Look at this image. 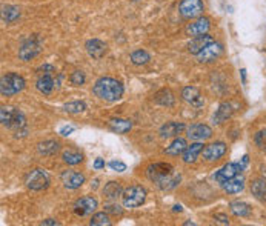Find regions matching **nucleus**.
I'll return each instance as SVG.
<instances>
[{
  "mask_svg": "<svg viewBox=\"0 0 266 226\" xmlns=\"http://www.w3.org/2000/svg\"><path fill=\"white\" fill-rule=\"evenodd\" d=\"M214 218H215L218 223H221V224H229L228 217H226V215H223V214H215V215H214Z\"/></svg>",
  "mask_w": 266,
  "mask_h": 226,
  "instance_id": "a19ab883",
  "label": "nucleus"
},
{
  "mask_svg": "<svg viewBox=\"0 0 266 226\" xmlns=\"http://www.w3.org/2000/svg\"><path fill=\"white\" fill-rule=\"evenodd\" d=\"M73 131H74V128H73V126H63V128L60 129V134L66 137V135H70Z\"/></svg>",
  "mask_w": 266,
  "mask_h": 226,
  "instance_id": "37998d69",
  "label": "nucleus"
},
{
  "mask_svg": "<svg viewBox=\"0 0 266 226\" xmlns=\"http://www.w3.org/2000/svg\"><path fill=\"white\" fill-rule=\"evenodd\" d=\"M246 163H248V155H245V157H243V160H241V163H240V165H241V168H245V166H246Z\"/></svg>",
  "mask_w": 266,
  "mask_h": 226,
  "instance_id": "a18cd8bd",
  "label": "nucleus"
},
{
  "mask_svg": "<svg viewBox=\"0 0 266 226\" xmlns=\"http://www.w3.org/2000/svg\"><path fill=\"white\" fill-rule=\"evenodd\" d=\"M91 226H109L111 224V218L106 212H96L93 217H91V221H90Z\"/></svg>",
  "mask_w": 266,
  "mask_h": 226,
  "instance_id": "473e14b6",
  "label": "nucleus"
},
{
  "mask_svg": "<svg viewBox=\"0 0 266 226\" xmlns=\"http://www.w3.org/2000/svg\"><path fill=\"white\" fill-rule=\"evenodd\" d=\"M25 88V79L16 73H7L0 79V94L4 97H11Z\"/></svg>",
  "mask_w": 266,
  "mask_h": 226,
  "instance_id": "7ed1b4c3",
  "label": "nucleus"
},
{
  "mask_svg": "<svg viewBox=\"0 0 266 226\" xmlns=\"http://www.w3.org/2000/svg\"><path fill=\"white\" fill-rule=\"evenodd\" d=\"M174 211H182V206H180V205H175V206H174Z\"/></svg>",
  "mask_w": 266,
  "mask_h": 226,
  "instance_id": "49530a36",
  "label": "nucleus"
},
{
  "mask_svg": "<svg viewBox=\"0 0 266 226\" xmlns=\"http://www.w3.org/2000/svg\"><path fill=\"white\" fill-rule=\"evenodd\" d=\"M209 28H211V20L206 19V17H200V19H197L195 22H192L186 27V34L192 36V37L203 36L209 31Z\"/></svg>",
  "mask_w": 266,
  "mask_h": 226,
  "instance_id": "dca6fc26",
  "label": "nucleus"
},
{
  "mask_svg": "<svg viewBox=\"0 0 266 226\" xmlns=\"http://www.w3.org/2000/svg\"><path fill=\"white\" fill-rule=\"evenodd\" d=\"M0 122H2L4 126L16 131V134L27 129V119L24 112L13 106H2V109H0Z\"/></svg>",
  "mask_w": 266,
  "mask_h": 226,
  "instance_id": "f03ea898",
  "label": "nucleus"
},
{
  "mask_svg": "<svg viewBox=\"0 0 266 226\" xmlns=\"http://www.w3.org/2000/svg\"><path fill=\"white\" fill-rule=\"evenodd\" d=\"M214 39L208 34H203V36H197L194 37L189 43H188V51L194 56H197L200 51H203V48H206L209 43H212Z\"/></svg>",
  "mask_w": 266,
  "mask_h": 226,
  "instance_id": "a211bd4d",
  "label": "nucleus"
},
{
  "mask_svg": "<svg viewBox=\"0 0 266 226\" xmlns=\"http://www.w3.org/2000/svg\"><path fill=\"white\" fill-rule=\"evenodd\" d=\"M97 206H99V203H97V200H96L94 197H91V195H85V197L79 198V200L74 203L73 209H74V212H76L77 215L85 217V215L93 214V212L97 209Z\"/></svg>",
  "mask_w": 266,
  "mask_h": 226,
  "instance_id": "6e6552de",
  "label": "nucleus"
},
{
  "mask_svg": "<svg viewBox=\"0 0 266 226\" xmlns=\"http://www.w3.org/2000/svg\"><path fill=\"white\" fill-rule=\"evenodd\" d=\"M148 177L154 182V183H162L163 180H166L168 177H171L174 174V168L172 165L169 163H154V165H149L148 166Z\"/></svg>",
  "mask_w": 266,
  "mask_h": 226,
  "instance_id": "423d86ee",
  "label": "nucleus"
},
{
  "mask_svg": "<svg viewBox=\"0 0 266 226\" xmlns=\"http://www.w3.org/2000/svg\"><path fill=\"white\" fill-rule=\"evenodd\" d=\"M186 137L191 139V140H195V142H205V140H208V139L212 137V129L208 125L195 123V125H191L188 128Z\"/></svg>",
  "mask_w": 266,
  "mask_h": 226,
  "instance_id": "f8f14e48",
  "label": "nucleus"
},
{
  "mask_svg": "<svg viewBox=\"0 0 266 226\" xmlns=\"http://www.w3.org/2000/svg\"><path fill=\"white\" fill-rule=\"evenodd\" d=\"M154 102L162 105V106H172L175 103V97L169 89H160L156 96H154Z\"/></svg>",
  "mask_w": 266,
  "mask_h": 226,
  "instance_id": "bb28decb",
  "label": "nucleus"
},
{
  "mask_svg": "<svg viewBox=\"0 0 266 226\" xmlns=\"http://www.w3.org/2000/svg\"><path fill=\"white\" fill-rule=\"evenodd\" d=\"M105 209H106V212H111V214H114V215H120V214L123 212V209H122L119 205H106Z\"/></svg>",
  "mask_w": 266,
  "mask_h": 226,
  "instance_id": "58836bf2",
  "label": "nucleus"
},
{
  "mask_svg": "<svg viewBox=\"0 0 266 226\" xmlns=\"http://www.w3.org/2000/svg\"><path fill=\"white\" fill-rule=\"evenodd\" d=\"M223 53V47L217 42H212L209 43L206 48H203V51H200L197 54V60L200 63H209V62H214L215 59H218Z\"/></svg>",
  "mask_w": 266,
  "mask_h": 226,
  "instance_id": "9d476101",
  "label": "nucleus"
},
{
  "mask_svg": "<svg viewBox=\"0 0 266 226\" xmlns=\"http://www.w3.org/2000/svg\"><path fill=\"white\" fill-rule=\"evenodd\" d=\"M185 125L183 123H179V122H168L165 123L162 128H160V135L163 139H168V137H177L179 134H182L185 131Z\"/></svg>",
  "mask_w": 266,
  "mask_h": 226,
  "instance_id": "6ab92c4d",
  "label": "nucleus"
},
{
  "mask_svg": "<svg viewBox=\"0 0 266 226\" xmlns=\"http://www.w3.org/2000/svg\"><path fill=\"white\" fill-rule=\"evenodd\" d=\"M103 194L108 197V198H117L119 195L123 194V189H122V185L119 182H109L105 185L103 188Z\"/></svg>",
  "mask_w": 266,
  "mask_h": 226,
  "instance_id": "2f4dec72",
  "label": "nucleus"
},
{
  "mask_svg": "<svg viewBox=\"0 0 266 226\" xmlns=\"http://www.w3.org/2000/svg\"><path fill=\"white\" fill-rule=\"evenodd\" d=\"M229 209L237 217H248L251 215V206L245 201H232L229 205Z\"/></svg>",
  "mask_w": 266,
  "mask_h": 226,
  "instance_id": "7c9ffc66",
  "label": "nucleus"
},
{
  "mask_svg": "<svg viewBox=\"0 0 266 226\" xmlns=\"http://www.w3.org/2000/svg\"><path fill=\"white\" fill-rule=\"evenodd\" d=\"M234 109H232V103H221L218 106V109L214 114V123H223L226 122L231 116H232Z\"/></svg>",
  "mask_w": 266,
  "mask_h": 226,
  "instance_id": "b1692460",
  "label": "nucleus"
},
{
  "mask_svg": "<svg viewBox=\"0 0 266 226\" xmlns=\"http://www.w3.org/2000/svg\"><path fill=\"white\" fill-rule=\"evenodd\" d=\"M54 85H56V82L53 80L51 74H42L36 83L37 89L43 94H51V91L54 89Z\"/></svg>",
  "mask_w": 266,
  "mask_h": 226,
  "instance_id": "5701e85b",
  "label": "nucleus"
},
{
  "mask_svg": "<svg viewBox=\"0 0 266 226\" xmlns=\"http://www.w3.org/2000/svg\"><path fill=\"white\" fill-rule=\"evenodd\" d=\"M241 171H243V168H241L240 163L231 162V163H226L225 166H221V168L214 174V178H215L218 183H223V182H226V180H229V178H232V177H235V175H240Z\"/></svg>",
  "mask_w": 266,
  "mask_h": 226,
  "instance_id": "9b49d317",
  "label": "nucleus"
},
{
  "mask_svg": "<svg viewBox=\"0 0 266 226\" xmlns=\"http://www.w3.org/2000/svg\"><path fill=\"white\" fill-rule=\"evenodd\" d=\"M149 59H151L149 54L143 50H137L131 54V62L134 65H146L149 62Z\"/></svg>",
  "mask_w": 266,
  "mask_h": 226,
  "instance_id": "72a5a7b5",
  "label": "nucleus"
},
{
  "mask_svg": "<svg viewBox=\"0 0 266 226\" xmlns=\"http://www.w3.org/2000/svg\"><path fill=\"white\" fill-rule=\"evenodd\" d=\"M60 178H62V183L66 189H77L85 183V175L77 172V171H71V169L63 171Z\"/></svg>",
  "mask_w": 266,
  "mask_h": 226,
  "instance_id": "ddd939ff",
  "label": "nucleus"
},
{
  "mask_svg": "<svg viewBox=\"0 0 266 226\" xmlns=\"http://www.w3.org/2000/svg\"><path fill=\"white\" fill-rule=\"evenodd\" d=\"M182 99L194 108H202L205 105V100L195 86H185L182 89Z\"/></svg>",
  "mask_w": 266,
  "mask_h": 226,
  "instance_id": "2eb2a0df",
  "label": "nucleus"
},
{
  "mask_svg": "<svg viewBox=\"0 0 266 226\" xmlns=\"http://www.w3.org/2000/svg\"><path fill=\"white\" fill-rule=\"evenodd\" d=\"M203 2L202 0H182L179 4V13L183 19H197L203 13Z\"/></svg>",
  "mask_w": 266,
  "mask_h": 226,
  "instance_id": "39448f33",
  "label": "nucleus"
},
{
  "mask_svg": "<svg viewBox=\"0 0 266 226\" xmlns=\"http://www.w3.org/2000/svg\"><path fill=\"white\" fill-rule=\"evenodd\" d=\"M20 17V10L14 5H4L2 7V20L5 24H14Z\"/></svg>",
  "mask_w": 266,
  "mask_h": 226,
  "instance_id": "4be33fe9",
  "label": "nucleus"
},
{
  "mask_svg": "<svg viewBox=\"0 0 266 226\" xmlns=\"http://www.w3.org/2000/svg\"><path fill=\"white\" fill-rule=\"evenodd\" d=\"M146 200V189L140 185H132L126 188L122 194V203L125 208H139Z\"/></svg>",
  "mask_w": 266,
  "mask_h": 226,
  "instance_id": "20e7f679",
  "label": "nucleus"
},
{
  "mask_svg": "<svg viewBox=\"0 0 266 226\" xmlns=\"http://www.w3.org/2000/svg\"><path fill=\"white\" fill-rule=\"evenodd\" d=\"M108 125L117 134H125V132H128L132 128V123L129 120H125V119H111L108 122Z\"/></svg>",
  "mask_w": 266,
  "mask_h": 226,
  "instance_id": "cd10ccee",
  "label": "nucleus"
},
{
  "mask_svg": "<svg viewBox=\"0 0 266 226\" xmlns=\"http://www.w3.org/2000/svg\"><path fill=\"white\" fill-rule=\"evenodd\" d=\"M254 142H255V145H257L260 149H264V151H266V129L258 131V132L254 135Z\"/></svg>",
  "mask_w": 266,
  "mask_h": 226,
  "instance_id": "c9c22d12",
  "label": "nucleus"
},
{
  "mask_svg": "<svg viewBox=\"0 0 266 226\" xmlns=\"http://www.w3.org/2000/svg\"><path fill=\"white\" fill-rule=\"evenodd\" d=\"M109 168H111L113 171H117V172L126 171V165H125L123 162H120V160H113V162H109Z\"/></svg>",
  "mask_w": 266,
  "mask_h": 226,
  "instance_id": "4c0bfd02",
  "label": "nucleus"
},
{
  "mask_svg": "<svg viewBox=\"0 0 266 226\" xmlns=\"http://www.w3.org/2000/svg\"><path fill=\"white\" fill-rule=\"evenodd\" d=\"M39 53H40V42L37 37H31L22 43V47L19 50V57L24 62H28V60L34 59Z\"/></svg>",
  "mask_w": 266,
  "mask_h": 226,
  "instance_id": "1a4fd4ad",
  "label": "nucleus"
},
{
  "mask_svg": "<svg viewBox=\"0 0 266 226\" xmlns=\"http://www.w3.org/2000/svg\"><path fill=\"white\" fill-rule=\"evenodd\" d=\"M63 109L70 114H79L86 109V105L83 102H70V103L63 105Z\"/></svg>",
  "mask_w": 266,
  "mask_h": 226,
  "instance_id": "f704fd0d",
  "label": "nucleus"
},
{
  "mask_svg": "<svg viewBox=\"0 0 266 226\" xmlns=\"http://www.w3.org/2000/svg\"><path fill=\"white\" fill-rule=\"evenodd\" d=\"M93 93L106 102H116L123 96V85L113 77H100L93 88Z\"/></svg>",
  "mask_w": 266,
  "mask_h": 226,
  "instance_id": "f257e3e1",
  "label": "nucleus"
},
{
  "mask_svg": "<svg viewBox=\"0 0 266 226\" xmlns=\"http://www.w3.org/2000/svg\"><path fill=\"white\" fill-rule=\"evenodd\" d=\"M40 74H53L54 73V66L53 65H43L42 68H39Z\"/></svg>",
  "mask_w": 266,
  "mask_h": 226,
  "instance_id": "ea45409f",
  "label": "nucleus"
},
{
  "mask_svg": "<svg viewBox=\"0 0 266 226\" xmlns=\"http://www.w3.org/2000/svg\"><path fill=\"white\" fill-rule=\"evenodd\" d=\"M134 2H137V0H134Z\"/></svg>",
  "mask_w": 266,
  "mask_h": 226,
  "instance_id": "de8ad7c7",
  "label": "nucleus"
},
{
  "mask_svg": "<svg viewBox=\"0 0 266 226\" xmlns=\"http://www.w3.org/2000/svg\"><path fill=\"white\" fill-rule=\"evenodd\" d=\"M70 80H71V83H73L74 86H82V85L85 83V74H83L82 71H74V73L71 74Z\"/></svg>",
  "mask_w": 266,
  "mask_h": 226,
  "instance_id": "e433bc0d",
  "label": "nucleus"
},
{
  "mask_svg": "<svg viewBox=\"0 0 266 226\" xmlns=\"http://www.w3.org/2000/svg\"><path fill=\"white\" fill-rule=\"evenodd\" d=\"M202 152H203V143L202 142H195V143L186 146V149L183 151V154H182L183 162L185 163H194Z\"/></svg>",
  "mask_w": 266,
  "mask_h": 226,
  "instance_id": "aec40b11",
  "label": "nucleus"
},
{
  "mask_svg": "<svg viewBox=\"0 0 266 226\" xmlns=\"http://www.w3.org/2000/svg\"><path fill=\"white\" fill-rule=\"evenodd\" d=\"M251 192L257 200L266 201V180H261V178L254 180L251 183Z\"/></svg>",
  "mask_w": 266,
  "mask_h": 226,
  "instance_id": "393cba45",
  "label": "nucleus"
},
{
  "mask_svg": "<svg viewBox=\"0 0 266 226\" xmlns=\"http://www.w3.org/2000/svg\"><path fill=\"white\" fill-rule=\"evenodd\" d=\"M59 148H60V145L56 140H45V142L39 143V146H37V149L42 155H54L59 152Z\"/></svg>",
  "mask_w": 266,
  "mask_h": 226,
  "instance_id": "c756f323",
  "label": "nucleus"
},
{
  "mask_svg": "<svg viewBox=\"0 0 266 226\" xmlns=\"http://www.w3.org/2000/svg\"><path fill=\"white\" fill-rule=\"evenodd\" d=\"M221 188L228 192V194H238L240 191H243L245 188V178L241 175H235L226 182L221 183Z\"/></svg>",
  "mask_w": 266,
  "mask_h": 226,
  "instance_id": "412c9836",
  "label": "nucleus"
},
{
  "mask_svg": "<svg viewBox=\"0 0 266 226\" xmlns=\"http://www.w3.org/2000/svg\"><path fill=\"white\" fill-rule=\"evenodd\" d=\"M186 140L185 139H182V137H175L174 140H172V143L169 145V146H166V149H165V152L168 154V155H180V154H183V151L186 149Z\"/></svg>",
  "mask_w": 266,
  "mask_h": 226,
  "instance_id": "c85d7f7f",
  "label": "nucleus"
},
{
  "mask_svg": "<svg viewBox=\"0 0 266 226\" xmlns=\"http://www.w3.org/2000/svg\"><path fill=\"white\" fill-rule=\"evenodd\" d=\"M203 159L206 162H215L226 154V145L223 142H215L203 148Z\"/></svg>",
  "mask_w": 266,
  "mask_h": 226,
  "instance_id": "4468645a",
  "label": "nucleus"
},
{
  "mask_svg": "<svg viewBox=\"0 0 266 226\" xmlns=\"http://www.w3.org/2000/svg\"><path fill=\"white\" fill-rule=\"evenodd\" d=\"M62 160H63L66 165L76 166V165H79V163L83 162V154H82L79 149H66V151H63V154H62Z\"/></svg>",
  "mask_w": 266,
  "mask_h": 226,
  "instance_id": "a878e982",
  "label": "nucleus"
},
{
  "mask_svg": "<svg viewBox=\"0 0 266 226\" xmlns=\"http://www.w3.org/2000/svg\"><path fill=\"white\" fill-rule=\"evenodd\" d=\"M25 183L31 191H43L50 186V175L43 169H33Z\"/></svg>",
  "mask_w": 266,
  "mask_h": 226,
  "instance_id": "0eeeda50",
  "label": "nucleus"
},
{
  "mask_svg": "<svg viewBox=\"0 0 266 226\" xmlns=\"http://www.w3.org/2000/svg\"><path fill=\"white\" fill-rule=\"evenodd\" d=\"M94 168H96V169H102V168H105V162H103L102 159H96V162H94Z\"/></svg>",
  "mask_w": 266,
  "mask_h": 226,
  "instance_id": "c03bdc74",
  "label": "nucleus"
},
{
  "mask_svg": "<svg viewBox=\"0 0 266 226\" xmlns=\"http://www.w3.org/2000/svg\"><path fill=\"white\" fill-rule=\"evenodd\" d=\"M42 224L43 226H57V224H60L57 220H54V218H47V220H43L42 221Z\"/></svg>",
  "mask_w": 266,
  "mask_h": 226,
  "instance_id": "79ce46f5",
  "label": "nucleus"
},
{
  "mask_svg": "<svg viewBox=\"0 0 266 226\" xmlns=\"http://www.w3.org/2000/svg\"><path fill=\"white\" fill-rule=\"evenodd\" d=\"M85 48H86V53H88L93 59H96V60L102 59V57L106 54V45H105L102 40H99V39H91V40H88L86 45H85Z\"/></svg>",
  "mask_w": 266,
  "mask_h": 226,
  "instance_id": "f3484780",
  "label": "nucleus"
}]
</instances>
